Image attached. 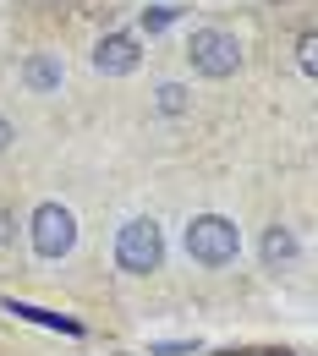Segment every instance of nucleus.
Here are the masks:
<instances>
[{
	"label": "nucleus",
	"mask_w": 318,
	"mask_h": 356,
	"mask_svg": "<svg viewBox=\"0 0 318 356\" xmlns=\"http://www.w3.org/2000/svg\"><path fill=\"white\" fill-rule=\"evenodd\" d=\"M137 60H143V49H137V33H104V39L93 44V66H99L104 77H127Z\"/></svg>",
	"instance_id": "5"
},
{
	"label": "nucleus",
	"mask_w": 318,
	"mask_h": 356,
	"mask_svg": "<svg viewBox=\"0 0 318 356\" xmlns=\"http://www.w3.org/2000/svg\"><path fill=\"white\" fill-rule=\"evenodd\" d=\"M6 307L17 312V318H33V323H49V329H66V334H83V323H72V318H61V312H45V307H28V302H6Z\"/></svg>",
	"instance_id": "8"
},
{
	"label": "nucleus",
	"mask_w": 318,
	"mask_h": 356,
	"mask_svg": "<svg viewBox=\"0 0 318 356\" xmlns=\"http://www.w3.org/2000/svg\"><path fill=\"white\" fill-rule=\"evenodd\" d=\"M296 258V236L285 230V225H269V236H264V264L269 268H285Z\"/></svg>",
	"instance_id": "7"
},
{
	"label": "nucleus",
	"mask_w": 318,
	"mask_h": 356,
	"mask_svg": "<svg viewBox=\"0 0 318 356\" xmlns=\"http://www.w3.org/2000/svg\"><path fill=\"white\" fill-rule=\"evenodd\" d=\"M11 236H17V225H11V214L0 209V247H11Z\"/></svg>",
	"instance_id": "11"
},
{
	"label": "nucleus",
	"mask_w": 318,
	"mask_h": 356,
	"mask_svg": "<svg viewBox=\"0 0 318 356\" xmlns=\"http://www.w3.org/2000/svg\"><path fill=\"white\" fill-rule=\"evenodd\" d=\"M236 252H241V230L236 220L225 214H198V220L186 225V258L203 268H230L236 264Z\"/></svg>",
	"instance_id": "2"
},
{
	"label": "nucleus",
	"mask_w": 318,
	"mask_h": 356,
	"mask_svg": "<svg viewBox=\"0 0 318 356\" xmlns=\"http://www.w3.org/2000/svg\"><path fill=\"white\" fill-rule=\"evenodd\" d=\"M11 137H17V127H11L6 115H0V148H11Z\"/></svg>",
	"instance_id": "12"
},
{
	"label": "nucleus",
	"mask_w": 318,
	"mask_h": 356,
	"mask_svg": "<svg viewBox=\"0 0 318 356\" xmlns=\"http://www.w3.org/2000/svg\"><path fill=\"white\" fill-rule=\"evenodd\" d=\"M165 264V241L154 220H127L116 230V268L121 274H154Z\"/></svg>",
	"instance_id": "3"
},
{
	"label": "nucleus",
	"mask_w": 318,
	"mask_h": 356,
	"mask_svg": "<svg viewBox=\"0 0 318 356\" xmlns=\"http://www.w3.org/2000/svg\"><path fill=\"white\" fill-rule=\"evenodd\" d=\"M28 236H33V252H39L45 264H55V258H66V252L77 247V220H72L66 203H39Z\"/></svg>",
	"instance_id": "4"
},
{
	"label": "nucleus",
	"mask_w": 318,
	"mask_h": 356,
	"mask_svg": "<svg viewBox=\"0 0 318 356\" xmlns=\"http://www.w3.org/2000/svg\"><path fill=\"white\" fill-rule=\"evenodd\" d=\"M61 77H66V66H61L55 55H33V60L22 66V83H28L33 93H55V88H61Z\"/></svg>",
	"instance_id": "6"
},
{
	"label": "nucleus",
	"mask_w": 318,
	"mask_h": 356,
	"mask_svg": "<svg viewBox=\"0 0 318 356\" xmlns=\"http://www.w3.org/2000/svg\"><path fill=\"white\" fill-rule=\"evenodd\" d=\"M186 66H192L198 77H209V83H225V77L241 72V39H236L230 28H192Z\"/></svg>",
	"instance_id": "1"
},
{
	"label": "nucleus",
	"mask_w": 318,
	"mask_h": 356,
	"mask_svg": "<svg viewBox=\"0 0 318 356\" xmlns=\"http://www.w3.org/2000/svg\"><path fill=\"white\" fill-rule=\"evenodd\" d=\"M170 17H176V6H159V11H148V17H143V22H148V33H154V28H165V22H170Z\"/></svg>",
	"instance_id": "10"
},
{
	"label": "nucleus",
	"mask_w": 318,
	"mask_h": 356,
	"mask_svg": "<svg viewBox=\"0 0 318 356\" xmlns=\"http://www.w3.org/2000/svg\"><path fill=\"white\" fill-rule=\"evenodd\" d=\"M154 104H159V115H182L192 99H186L182 83H159V88H154Z\"/></svg>",
	"instance_id": "9"
}]
</instances>
